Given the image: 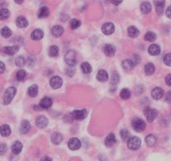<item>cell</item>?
Listing matches in <instances>:
<instances>
[{
  "mask_svg": "<svg viewBox=\"0 0 171 161\" xmlns=\"http://www.w3.org/2000/svg\"><path fill=\"white\" fill-rule=\"evenodd\" d=\"M16 94V88L14 86H10L4 92L3 97V103L4 105H9L14 99V96Z\"/></svg>",
  "mask_w": 171,
  "mask_h": 161,
  "instance_id": "cell-1",
  "label": "cell"
},
{
  "mask_svg": "<svg viewBox=\"0 0 171 161\" xmlns=\"http://www.w3.org/2000/svg\"><path fill=\"white\" fill-rule=\"evenodd\" d=\"M143 114L145 115L147 121L151 122L155 119V117H157L158 111L156 109L152 108L150 107H145L143 109Z\"/></svg>",
  "mask_w": 171,
  "mask_h": 161,
  "instance_id": "cell-2",
  "label": "cell"
},
{
  "mask_svg": "<svg viewBox=\"0 0 171 161\" xmlns=\"http://www.w3.org/2000/svg\"><path fill=\"white\" fill-rule=\"evenodd\" d=\"M132 125L133 129H134L136 132H137V133L143 132V131L146 128L145 122H144L143 119L138 118V117H135L134 119L133 120Z\"/></svg>",
  "mask_w": 171,
  "mask_h": 161,
  "instance_id": "cell-3",
  "label": "cell"
},
{
  "mask_svg": "<svg viewBox=\"0 0 171 161\" xmlns=\"http://www.w3.org/2000/svg\"><path fill=\"white\" fill-rule=\"evenodd\" d=\"M141 146V139L138 137H130L128 140V148L131 150H137Z\"/></svg>",
  "mask_w": 171,
  "mask_h": 161,
  "instance_id": "cell-4",
  "label": "cell"
},
{
  "mask_svg": "<svg viewBox=\"0 0 171 161\" xmlns=\"http://www.w3.org/2000/svg\"><path fill=\"white\" fill-rule=\"evenodd\" d=\"M65 61L69 67H74L76 64V53L74 50H69L65 56Z\"/></svg>",
  "mask_w": 171,
  "mask_h": 161,
  "instance_id": "cell-5",
  "label": "cell"
},
{
  "mask_svg": "<svg viewBox=\"0 0 171 161\" xmlns=\"http://www.w3.org/2000/svg\"><path fill=\"white\" fill-rule=\"evenodd\" d=\"M20 50V46L19 45H13V46H5L3 49H1V53H3L5 55L9 56H14Z\"/></svg>",
  "mask_w": 171,
  "mask_h": 161,
  "instance_id": "cell-6",
  "label": "cell"
},
{
  "mask_svg": "<svg viewBox=\"0 0 171 161\" xmlns=\"http://www.w3.org/2000/svg\"><path fill=\"white\" fill-rule=\"evenodd\" d=\"M114 30H115V26H114V25H113L112 23H105V24L101 26V31H102V33H103L104 34H106V35H110V34H112L114 32Z\"/></svg>",
  "mask_w": 171,
  "mask_h": 161,
  "instance_id": "cell-7",
  "label": "cell"
},
{
  "mask_svg": "<svg viewBox=\"0 0 171 161\" xmlns=\"http://www.w3.org/2000/svg\"><path fill=\"white\" fill-rule=\"evenodd\" d=\"M73 118L78 121H81L86 118L87 117V111L86 109H81V110H75L71 113Z\"/></svg>",
  "mask_w": 171,
  "mask_h": 161,
  "instance_id": "cell-8",
  "label": "cell"
},
{
  "mask_svg": "<svg viewBox=\"0 0 171 161\" xmlns=\"http://www.w3.org/2000/svg\"><path fill=\"white\" fill-rule=\"evenodd\" d=\"M62 84H63V80L60 76H53L50 80V85L53 89H59L60 87H61Z\"/></svg>",
  "mask_w": 171,
  "mask_h": 161,
  "instance_id": "cell-9",
  "label": "cell"
},
{
  "mask_svg": "<svg viewBox=\"0 0 171 161\" xmlns=\"http://www.w3.org/2000/svg\"><path fill=\"white\" fill-rule=\"evenodd\" d=\"M68 147L71 150H77L81 148V141L76 138H72L68 142Z\"/></svg>",
  "mask_w": 171,
  "mask_h": 161,
  "instance_id": "cell-10",
  "label": "cell"
},
{
  "mask_svg": "<svg viewBox=\"0 0 171 161\" xmlns=\"http://www.w3.org/2000/svg\"><path fill=\"white\" fill-rule=\"evenodd\" d=\"M103 52L106 56L111 57V56H113L115 55L116 49L112 44H105L103 46Z\"/></svg>",
  "mask_w": 171,
  "mask_h": 161,
  "instance_id": "cell-11",
  "label": "cell"
},
{
  "mask_svg": "<svg viewBox=\"0 0 171 161\" xmlns=\"http://www.w3.org/2000/svg\"><path fill=\"white\" fill-rule=\"evenodd\" d=\"M52 103H53V102H52V99L51 97H45L41 99L40 103H39V106L42 109H49L52 106Z\"/></svg>",
  "mask_w": 171,
  "mask_h": 161,
  "instance_id": "cell-12",
  "label": "cell"
},
{
  "mask_svg": "<svg viewBox=\"0 0 171 161\" xmlns=\"http://www.w3.org/2000/svg\"><path fill=\"white\" fill-rule=\"evenodd\" d=\"M164 94V90L162 88H160V87H155L154 89H153V91L151 92L152 97L155 99V100H160L163 97Z\"/></svg>",
  "mask_w": 171,
  "mask_h": 161,
  "instance_id": "cell-13",
  "label": "cell"
},
{
  "mask_svg": "<svg viewBox=\"0 0 171 161\" xmlns=\"http://www.w3.org/2000/svg\"><path fill=\"white\" fill-rule=\"evenodd\" d=\"M35 122H36L37 127H39V128H44L47 126L49 121H48L47 117H45V116H39L36 118Z\"/></svg>",
  "mask_w": 171,
  "mask_h": 161,
  "instance_id": "cell-14",
  "label": "cell"
},
{
  "mask_svg": "<svg viewBox=\"0 0 171 161\" xmlns=\"http://www.w3.org/2000/svg\"><path fill=\"white\" fill-rule=\"evenodd\" d=\"M64 33V28L61 25H55L51 29V34L55 37H61Z\"/></svg>",
  "mask_w": 171,
  "mask_h": 161,
  "instance_id": "cell-15",
  "label": "cell"
},
{
  "mask_svg": "<svg viewBox=\"0 0 171 161\" xmlns=\"http://www.w3.org/2000/svg\"><path fill=\"white\" fill-rule=\"evenodd\" d=\"M97 79L100 82H106L108 80V74L105 70H100L97 74Z\"/></svg>",
  "mask_w": 171,
  "mask_h": 161,
  "instance_id": "cell-16",
  "label": "cell"
},
{
  "mask_svg": "<svg viewBox=\"0 0 171 161\" xmlns=\"http://www.w3.org/2000/svg\"><path fill=\"white\" fill-rule=\"evenodd\" d=\"M29 25V22L25 17L20 16L16 19V25L19 28H26Z\"/></svg>",
  "mask_w": 171,
  "mask_h": 161,
  "instance_id": "cell-17",
  "label": "cell"
},
{
  "mask_svg": "<svg viewBox=\"0 0 171 161\" xmlns=\"http://www.w3.org/2000/svg\"><path fill=\"white\" fill-rule=\"evenodd\" d=\"M30 128H31L30 123H29L28 121L25 120V121H23V122H21V124H20V133H22V134H26V133H28L30 131Z\"/></svg>",
  "mask_w": 171,
  "mask_h": 161,
  "instance_id": "cell-18",
  "label": "cell"
},
{
  "mask_svg": "<svg viewBox=\"0 0 171 161\" xmlns=\"http://www.w3.org/2000/svg\"><path fill=\"white\" fill-rule=\"evenodd\" d=\"M22 150H23V145H22V143L20 141L14 142L11 147V150L14 154H20V152L22 151Z\"/></svg>",
  "mask_w": 171,
  "mask_h": 161,
  "instance_id": "cell-19",
  "label": "cell"
},
{
  "mask_svg": "<svg viewBox=\"0 0 171 161\" xmlns=\"http://www.w3.org/2000/svg\"><path fill=\"white\" fill-rule=\"evenodd\" d=\"M43 36H44V32L39 29H36L34 31H32L30 34L31 39H34V40H39V39H42Z\"/></svg>",
  "mask_w": 171,
  "mask_h": 161,
  "instance_id": "cell-20",
  "label": "cell"
},
{
  "mask_svg": "<svg viewBox=\"0 0 171 161\" xmlns=\"http://www.w3.org/2000/svg\"><path fill=\"white\" fill-rule=\"evenodd\" d=\"M116 142H117V139H116L115 135H114L113 133H110L109 135H108V136L106 138V139H105V145H106L107 147L110 148L115 145Z\"/></svg>",
  "mask_w": 171,
  "mask_h": 161,
  "instance_id": "cell-21",
  "label": "cell"
},
{
  "mask_svg": "<svg viewBox=\"0 0 171 161\" xmlns=\"http://www.w3.org/2000/svg\"><path fill=\"white\" fill-rule=\"evenodd\" d=\"M50 15V10L47 7L45 6H42L41 8H39V11H38V14H37V16L39 19H43V18H47L48 16Z\"/></svg>",
  "mask_w": 171,
  "mask_h": 161,
  "instance_id": "cell-22",
  "label": "cell"
},
{
  "mask_svg": "<svg viewBox=\"0 0 171 161\" xmlns=\"http://www.w3.org/2000/svg\"><path fill=\"white\" fill-rule=\"evenodd\" d=\"M122 67L126 71H130V70H132L135 67V64L134 62L133 61L132 59H128V60H125V61H123Z\"/></svg>",
  "mask_w": 171,
  "mask_h": 161,
  "instance_id": "cell-23",
  "label": "cell"
},
{
  "mask_svg": "<svg viewBox=\"0 0 171 161\" xmlns=\"http://www.w3.org/2000/svg\"><path fill=\"white\" fill-rule=\"evenodd\" d=\"M0 134L3 137H9L11 134V129L8 124H3L0 127Z\"/></svg>",
  "mask_w": 171,
  "mask_h": 161,
  "instance_id": "cell-24",
  "label": "cell"
},
{
  "mask_svg": "<svg viewBox=\"0 0 171 161\" xmlns=\"http://www.w3.org/2000/svg\"><path fill=\"white\" fill-rule=\"evenodd\" d=\"M51 142L54 145H60L63 140V137L60 133H54L51 137Z\"/></svg>",
  "mask_w": 171,
  "mask_h": 161,
  "instance_id": "cell-25",
  "label": "cell"
},
{
  "mask_svg": "<svg viewBox=\"0 0 171 161\" xmlns=\"http://www.w3.org/2000/svg\"><path fill=\"white\" fill-rule=\"evenodd\" d=\"M148 51L151 56H158L160 53V47L158 44H153L149 46Z\"/></svg>",
  "mask_w": 171,
  "mask_h": 161,
  "instance_id": "cell-26",
  "label": "cell"
},
{
  "mask_svg": "<svg viewBox=\"0 0 171 161\" xmlns=\"http://www.w3.org/2000/svg\"><path fill=\"white\" fill-rule=\"evenodd\" d=\"M155 71V67L153 63H147L144 66V72L147 76L153 75Z\"/></svg>",
  "mask_w": 171,
  "mask_h": 161,
  "instance_id": "cell-27",
  "label": "cell"
},
{
  "mask_svg": "<svg viewBox=\"0 0 171 161\" xmlns=\"http://www.w3.org/2000/svg\"><path fill=\"white\" fill-rule=\"evenodd\" d=\"M38 92H39V88H38V86L36 84H34L29 87L28 89V94L29 97H37L38 95Z\"/></svg>",
  "mask_w": 171,
  "mask_h": 161,
  "instance_id": "cell-28",
  "label": "cell"
},
{
  "mask_svg": "<svg viewBox=\"0 0 171 161\" xmlns=\"http://www.w3.org/2000/svg\"><path fill=\"white\" fill-rule=\"evenodd\" d=\"M128 35L131 38H136L139 35V30H138V29L136 28L135 26H130L128 29Z\"/></svg>",
  "mask_w": 171,
  "mask_h": 161,
  "instance_id": "cell-29",
  "label": "cell"
},
{
  "mask_svg": "<svg viewBox=\"0 0 171 161\" xmlns=\"http://www.w3.org/2000/svg\"><path fill=\"white\" fill-rule=\"evenodd\" d=\"M152 10V6L149 2H143L141 4V11L144 14H149Z\"/></svg>",
  "mask_w": 171,
  "mask_h": 161,
  "instance_id": "cell-30",
  "label": "cell"
},
{
  "mask_svg": "<svg viewBox=\"0 0 171 161\" xmlns=\"http://www.w3.org/2000/svg\"><path fill=\"white\" fill-rule=\"evenodd\" d=\"M81 69L82 71V72L84 74H89V73L92 72V66H91L88 62H83L81 66Z\"/></svg>",
  "mask_w": 171,
  "mask_h": 161,
  "instance_id": "cell-31",
  "label": "cell"
},
{
  "mask_svg": "<svg viewBox=\"0 0 171 161\" xmlns=\"http://www.w3.org/2000/svg\"><path fill=\"white\" fill-rule=\"evenodd\" d=\"M49 56L51 57H56L59 56V47L57 45H51L49 49Z\"/></svg>",
  "mask_w": 171,
  "mask_h": 161,
  "instance_id": "cell-32",
  "label": "cell"
},
{
  "mask_svg": "<svg viewBox=\"0 0 171 161\" xmlns=\"http://www.w3.org/2000/svg\"><path fill=\"white\" fill-rule=\"evenodd\" d=\"M146 143H147V145L152 147V146H154L155 144H156V141H157V139H156V137L153 135V134H149L148 136L146 137Z\"/></svg>",
  "mask_w": 171,
  "mask_h": 161,
  "instance_id": "cell-33",
  "label": "cell"
},
{
  "mask_svg": "<svg viewBox=\"0 0 171 161\" xmlns=\"http://www.w3.org/2000/svg\"><path fill=\"white\" fill-rule=\"evenodd\" d=\"M0 34H1V36L3 38H9L12 35V30L9 27L5 26L0 30Z\"/></svg>",
  "mask_w": 171,
  "mask_h": 161,
  "instance_id": "cell-34",
  "label": "cell"
},
{
  "mask_svg": "<svg viewBox=\"0 0 171 161\" xmlns=\"http://www.w3.org/2000/svg\"><path fill=\"white\" fill-rule=\"evenodd\" d=\"M10 16V12L7 8H3L0 10V20H8Z\"/></svg>",
  "mask_w": 171,
  "mask_h": 161,
  "instance_id": "cell-35",
  "label": "cell"
},
{
  "mask_svg": "<svg viewBox=\"0 0 171 161\" xmlns=\"http://www.w3.org/2000/svg\"><path fill=\"white\" fill-rule=\"evenodd\" d=\"M157 38V35H156V34L154 33V32H152V31H149V32H147L145 34V35H144V39L145 40L149 42H153L154 41L155 39Z\"/></svg>",
  "mask_w": 171,
  "mask_h": 161,
  "instance_id": "cell-36",
  "label": "cell"
},
{
  "mask_svg": "<svg viewBox=\"0 0 171 161\" xmlns=\"http://www.w3.org/2000/svg\"><path fill=\"white\" fill-rule=\"evenodd\" d=\"M26 76H27V73L24 70H20L17 72V74H16V78H17V80L19 81H23L25 79Z\"/></svg>",
  "mask_w": 171,
  "mask_h": 161,
  "instance_id": "cell-37",
  "label": "cell"
},
{
  "mask_svg": "<svg viewBox=\"0 0 171 161\" xmlns=\"http://www.w3.org/2000/svg\"><path fill=\"white\" fill-rule=\"evenodd\" d=\"M131 96V92L129 91L128 89L124 88L120 92V97L121 98H123L124 100H127V99H128L129 97Z\"/></svg>",
  "mask_w": 171,
  "mask_h": 161,
  "instance_id": "cell-38",
  "label": "cell"
},
{
  "mask_svg": "<svg viewBox=\"0 0 171 161\" xmlns=\"http://www.w3.org/2000/svg\"><path fill=\"white\" fill-rule=\"evenodd\" d=\"M70 25L71 30H76L81 26V21L77 19H72L70 21Z\"/></svg>",
  "mask_w": 171,
  "mask_h": 161,
  "instance_id": "cell-39",
  "label": "cell"
},
{
  "mask_svg": "<svg viewBox=\"0 0 171 161\" xmlns=\"http://www.w3.org/2000/svg\"><path fill=\"white\" fill-rule=\"evenodd\" d=\"M120 135L121 138H122L123 140H124V141H128L129 138H130V133H129L128 130H127V129H123V130H121Z\"/></svg>",
  "mask_w": 171,
  "mask_h": 161,
  "instance_id": "cell-40",
  "label": "cell"
},
{
  "mask_svg": "<svg viewBox=\"0 0 171 161\" xmlns=\"http://www.w3.org/2000/svg\"><path fill=\"white\" fill-rule=\"evenodd\" d=\"M15 64L19 67H23L25 65V59L24 58L23 56H19L15 60Z\"/></svg>",
  "mask_w": 171,
  "mask_h": 161,
  "instance_id": "cell-41",
  "label": "cell"
},
{
  "mask_svg": "<svg viewBox=\"0 0 171 161\" xmlns=\"http://www.w3.org/2000/svg\"><path fill=\"white\" fill-rule=\"evenodd\" d=\"M120 81V76L117 71H113L112 75V83L117 85Z\"/></svg>",
  "mask_w": 171,
  "mask_h": 161,
  "instance_id": "cell-42",
  "label": "cell"
},
{
  "mask_svg": "<svg viewBox=\"0 0 171 161\" xmlns=\"http://www.w3.org/2000/svg\"><path fill=\"white\" fill-rule=\"evenodd\" d=\"M164 62L166 66L168 67H171V53H168L166 54L164 57Z\"/></svg>",
  "mask_w": 171,
  "mask_h": 161,
  "instance_id": "cell-43",
  "label": "cell"
},
{
  "mask_svg": "<svg viewBox=\"0 0 171 161\" xmlns=\"http://www.w3.org/2000/svg\"><path fill=\"white\" fill-rule=\"evenodd\" d=\"M73 120H74V118H73V116H72V114H71V113L65 114V116L64 117L65 122L70 123V122H73Z\"/></svg>",
  "mask_w": 171,
  "mask_h": 161,
  "instance_id": "cell-44",
  "label": "cell"
},
{
  "mask_svg": "<svg viewBox=\"0 0 171 161\" xmlns=\"http://www.w3.org/2000/svg\"><path fill=\"white\" fill-rule=\"evenodd\" d=\"M65 72H66V74H67L69 76H73L74 74H75V72H76V70H75V68L73 67H70L65 70Z\"/></svg>",
  "mask_w": 171,
  "mask_h": 161,
  "instance_id": "cell-45",
  "label": "cell"
},
{
  "mask_svg": "<svg viewBox=\"0 0 171 161\" xmlns=\"http://www.w3.org/2000/svg\"><path fill=\"white\" fill-rule=\"evenodd\" d=\"M132 60L134 62L135 66H137V65H138L141 62V57L138 55H134V56H133Z\"/></svg>",
  "mask_w": 171,
  "mask_h": 161,
  "instance_id": "cell-46",
  "label": "cell"
},
{
  "mask_svg": "<svg viewBox=\"0 0 171 161\" xmlns=\"http://www.w3.org/2000/svg\"><path fill=\"white\" fill-rule=\"evenodd\" d=\"M7 152V145L5 144H0V154H4Z\"/></svg>",
  "mask_w": 171,
  "mask_h": 161,
  "instance_id": "cell-47",
  "label": "cell"
},
{
  "mask_svg": "<svg viewBox=\"0 0 171 161\" xmlns=\"http://www.w3.org/2000/svg\"><path fill=\"white\" fill-rule=\"evenodd\" d=\"M164 10V5L163 6H156V12L159 15H162Z\"/></svg>",
  "mask_w": 171,
  "mask_h": 161,
  "instance_id": "cell-48",
  "label": "cell"
},
{
  "mask_svg": "<svg viewBox=\"0 0 171 161\" xmlns=\"http://www.w3.org/2000/svg\"><path fill=\"white\" fill-rule=\"evenodd\" d=\"M154 3L155 6H163L165 3V0H154Z\"/></svg>",
  "mask_w": 171,
  "mask_h": 161,
  "instance_id": "cell-49",
  "label": "cell"
},
{
  "mask_svg": "<svg viewBox=\"0 0 171 161\" xmlns=\"http://www.w3.org/2000/svg\"><path fill=\"white\" fill-rule=\"evenodd\" d=\"M165 83L169 86H171V74H169L165 77Z\"/></svg>",
  "mask_w": 171,
  "mask_h": 161,
  "instance_id": "cell-50",
  "label": "cell"
},
{
  "mask_svg": "<svg viewBox=\"0 0 171 161\" xmlns=\"http://www.w3.org/2000/svg\"><path fill=\"white\" fill-rule=\"evenodd\" d=\"M5 71V65L3 62L2 61H0V74H2L3 73V71Z\"/></svg>",
  "mask_w": 171,
  "mask_h": 161,
  "instance_id": "cell-51",
  "label": "cell"
},
{
  "mask_svg": "<svg viewBox=\"0 0 171 161\" xmlns=\"http://www.w3.org/2000/svg\"><path fill=\"white\" fill-rule=\"evenodd\" d=\"M165 14H166V16L168 17V18H169V19H171V6H169V7L167 8Z\"/></svg>",
  "mask_w": 171,
  "mask_h": 161,
  "instance_id": "cell-52",
  "label": "cell"
},
{
  "mask_svg": "<svg viewBox=\"0 0 171 161\" xmlns=\"http://www.w3.org/2000/svg\"><path fill=\"white\" fill-rule=\"evenodd\" d=\"M28 65L29 67H34V59L31 58V57H29V58L28 59Z\"/></svg>",
  "mask_w": 171,
  "mask_h": 161,
  "instance_id": "cell-53",
  "label": "cell"
},
{
  "mask_svg": "<svg viewBox=\"0 0 171 161\" xmlns=\"http://www.w3.org/2000/svg\"><path fill=\"white\" fill-rule=\"evenodd\" d=\"M110 2H111L112 4L118 6V5H119V4H120L122 2H123V0H110Z\"/></svg>",
  "mask_w": 171,
  "mask_h": 161,
  "instance_id": "cell-54",
  "label": "cell"
},
{
  "mask_svg": "<svg viewBox=\"0 0 171 161\" xmlns=\"http://www.w3.org/2000/svg\"><path fill=\"white\" fill-rule=\"evenodd\" d=\"M166 101L169 102V103H171V91L167 92V94H166Z\"/></svg>",
  "mask_w": 171,
  "mask_h": 161,
  "instance_id": "cell-55",
  "label": "cell"
},
{
  "mask_svg": "<svg viewBox=\"0 0 171 161\" xmlns=\"http://www.w3.org/2000/svg\"><path fill=\"white\" fill-rule=\"evenodd\" d=\"M40 161H52V159L51 157H49V156H44Z\"/></svg>",
  "mask_w": 171,
  "mask_h": 161,
  "instance_id": "cell-56",
  "label": "cell"
},
{
  "mask_svg": "<svg viewBox=\"0 0 171 161\" xmlns=\"http://www.w3.org/2000/svg\"><path fill=\"white\" fill-rule=\"evenodd\" d=\"M14 2L16 3H18V4H21V3H23V2H24V0H14Z\"/></svg>",
  "mask_w": 171,
  "mask_h": 161,
  "instance_id": "cell-57",
  "label": "cell"
}]
</instances>
